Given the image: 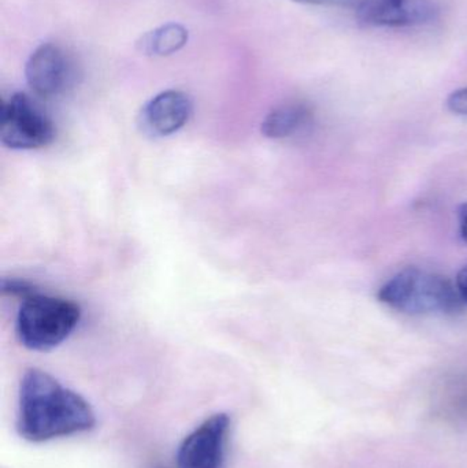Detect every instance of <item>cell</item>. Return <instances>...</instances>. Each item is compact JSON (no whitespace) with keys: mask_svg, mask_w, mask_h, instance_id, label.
<instances>
[{"mask_svg":"<svg viewBox=\"0 0 467 468\" xmlns=\"http://www.w3.org/2000/svg\"><path fill=\"white\" fill-rule=\"evenodd\" d=\"M2 291L8 296L21 297L22 300L36 292L32 285L19 280H3Z\"/></svg>","mask_w":467,"mask_h":468,"instance_id":"11","label":"cell"},{"mask_svg":"<svg viewBox=\"0 0 467 468\" xmlns=\"http://www.w3.org/2000/svg\"><path fill=\"white\" fill-rule=\"evenodd\" d=\"M356 10L359 21L372 27H419L438 16L432 0H359Z\"/></svg>","mask_w":467,"mask_h":468,"instance_id":"6","label":"cell"},{"mask_svg":"<svg viewBox=\"0 0 467 468\" xmlns=\"http://www.w3.org/2000/svg\"><path fill=\"white\" fill-rule=\"evenodd\" d=\"M312 120V110L301 101L281 104L271 110L262 122V133L269 139L280 140L293 136Z\"/></svg>","mask_w":467,"mask_h":468,"instance_id":"9","label":"cell"},{"mask_svg":"<svg viewBox=\"0 0 467 468\" xmlns=\"http://www.w3.org/2000/svg\"><path fill=\"white\" fill-rule=\"evenodd\" d=\"M458 227L463 241L467 242V202L462 203L458 208Z\"/></svg>","mask_w":467,"mask_h":468,"instance_id":"15","label":"cell"},{"mask_svg":"<svg viewBox=\"0 0 467 468\" xmlns=\"http://www.w3.org/2000/svg\"><path fill=\"white\" fill-rule=\"evenodd\" d=\"M378 302L406 315H455L463 310L455 283L438 272L408 267L389 278Z\"/></svg>","mask_w":467,"mask_h":468,"instance_id":"2","label":"cell"},{"mask_svg":"<svg viewBox=\"0 0 467 468\" xmlns=\"http://www.w3.org/2000/svg\"><path fill=\"white\" fill-rule=\"evenodd\" d=\"M80 319L81 308L76 303L35 292L22 300L16 316V335L30 351H51L74 332Z\"/></svg>","mask_w":467,"mask_h":468,"instance_id":"3","label":"cell"},{"mask_svg":"<svg viewBox=\"0 0 467 468\" xmlns=\"http://www.w3.org/2000/svg\"><path fill=\"white\" fill-rule=\"evenodd\" d=\"M25 77L36 95L54 98L70 84V65L59 47L51 43L41 44L27 59Z\"/></svg>","mask_w":467,"mask_h":468,"instance_id":"7","label":"cell"},{"mask_svg":"<svg viewBox=\"0 0 467 468\" xmlns=\"http://www.w3.org/2000/svg\"><path fill=\"white\" fill-rule=\"evenodd\" d=\"M454 283L458 294H460L461 302L463 303V305H467V264L458 271Z\"/></svg>","mask_w":467,"mask_h":468,"instance_id":"14","label":"cell"},{"mask_svg":"<svg viewBox=\"0 0 467 468\" xmlns=\"http://www.w3.org/2000/svg\"><path fill=\"white\" fill-rule=\"evenodd\" d=\"M302 5H329V7L353 8L358 5L359 0H292Z\"/></svg>","mask_w":467,"mask_h":468,"instance_id":"13","label":"cell"},{"mask_svg":"<svg viewBox=\"0 0 467 468\" xmlns=\"http://www.w3.org/2000/svg\"><path fill=\"white\" fill-rule=\"evenodd\" d=\"M0 139L11 150H37L51 144L55 126L25 93H16L0 109Z\"/></svg>","mask_w":467,"mask_h":468,"instance_id":"4","label":"cell"},{"mask_svg":"<svg viewBox=\"0 0 467 468\" xmlns=\"http://www.w3.org/2000/svg\"><path fill=\"white\" fill-rule=\"evenodd\" d=\"M188 41V30L180 24L162 25L140 38V52L150 57H169L180 51Z\"/></svg>","mask_w":467,"mask_h":468,"instance_id":"10","label":"cell"},{"mask_svg":"<svg viewBox=\"0 0 467 468\" xmlns=\"http://www.w3.org/2000/svg\"><path fill=\"white\" fill-rule=\"evenodd\" d=\"M96 425L92 407L79 393L62 387L54 377L30 368L19 387L16 431L32 442L48 441L90 431Z\"/></svg>","mask_w":467,"mask_h":468,"instance_id":"1","label":"cell"},{"mask_svg":"<svg viewBox=\"0 0 467 468\" xmlns=\"http://www.w3.org/2000/svg\"><path fill=\"white\" fill-rule=\"evenodd\" d=\"M229 425L227 414H216L197 426L178 448V468H221Z\"/></svg>","mask_w":467,"mask_h":468,"instance_id":"5","label":"cell"},{"mask_svg":"<svg viewBox=\"0 0 467 468\" xmlns=\"http://www.w3.org/2000/svg\"><path fill=\"white\" fill-rule=\"evenodd\" d=\"M447 107L454 114L467 117V87L454 90L447 99Z\"/></svg>","mask_w":467,"mask_h":468,"instance_id":"12","label":"cell"},{"mask_svg":"<svg viewBox=\"0 0 467 468\" xmlns=\"http://www.w3.org/2000/svg\"><path fill=\"white\" fill-rule=\"evenodd\" d=\"M192 114V101L186 93L169 90L158 93L142 109L139 125L151 137H166L177 133Z\"/></svg>","mask_w":467,"mask_h":468,"instance_id":"8","label":"cell"}]
</instances>
